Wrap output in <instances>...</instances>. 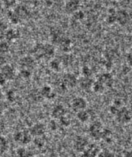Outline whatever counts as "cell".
<instances>
[{
  "label": "cell",
  "mask_w": 132,
  "mask_h": 157,
  "mask_svg": "<svg viewBox=\"0 0 132 157\" xmlns=\"http://www.w3.org/2000/svg\"><path fill=\"white\" fill-rule=\"evenodd\" d=\"M104 128L103 124L100 122H95L92 123L89 128L90 136L96 140L102 139Z\"/></svg>",
  "instance_id": "obj_1"
},
{
  "label": "cell",
  "mask_w": 132,
  "mask_h": 157,
  "mask_svg": "<svg viewBox=\"0 0 132 157\" xmlns=\"http://www.w3.org/2000/svg\"><path fill=\"white\" fill-rule=\"evenodd\" d=\"M31 136L32 135L30 132H28L26 131H19L14 135V139L17 143L26 145L30 142L32 140Z\"/></svg>",
  "instance_id": "obj_2"
},
{
  "label": "cell",
  "mask_w": 132,
  "mask_h": 157,
  "mask_svg": "<svg viewBox=\"0 0 132 157\" xmlns=\"http://www.w3.org/2000/svg\"><path fill=\"white\" fill-rule=\"evenodd\" d=\"M117 121L121 124H127L131 120L130 111L125 107H121L115 115Z\"/></svg>",
  "instance_id": "obj_3"
},
{
  "label": "cell",
  "mask_w": 132,
  "mask_h": 157,
  "mask_svg": "<svg viewBox=\"0 0 132 157\" xmlns=\"http://www.w3.org/2000/svg\"><path fill=\"white\" fill-rule=\"evenodd\" d=\"M77 78L75 75L68 73L65 74L62 78V86L64 88H73L77 84Z\"/></svg>",
  "instance_id": "obj_4"
},
{
  "label": "cell",
  "mask_w": 132,
  "mask_h": 157,
  "mask_svg": "<svg viewBox=\"0 0 132 157\" xmlns=\"http://www.w3.org/2000/svg\"><path fill=\"white\" fill-rule=\"evenodd\" d=\"M72 108L75 112H77L79 111L85 109L87 107L88 103L87 100L84 98L81 97H77L72 100Z\"/></svg>",
  "instance_id": "obj_5"
},
{
  "label": "cell",
  "mask_w": 132,
  "mask_h": 157,
  "mask_svg": "<svg viewBox=\"0 0 132 157\" xmlns=\"http://www.w3.org/2000/svg\"><path fill=\"white\" fill-rule=\"evenodd\" d=\"M88 146V140L84 136H77L74 143V148L76 151L81 153L87 149Z\"/></svg>",
  "instance_id": "obj_6"
},
{
  "label": "cell",
  "mask_w": 132,
  "mask_h": 157,
  "mask_svg": "<svg viewBox=\"0 0 132 157\" xmlns=\"http://www.w3.org/2000/svg\"><path fill=\"white\" fill-rule=\"evenodd\" d=\"M117 22L121 26L126 25L130 21L129 13L125 10H119L117 11Z\"/></svg>",
  "instance_id": "obj_7"
},
{
  "label": "cell",
  "mask_w": 132,
  "mask_h": 157,
  "mask_svg": "<svg viewBox=\"0 0 132 157\" xmlns=\"http://www.w3.org/2000/svg\"><path fill=\"white\" fill-rule=\"evenodd\" d=\"M29 132L32 136H41L46 132V126L43 123H37L30 128Z\"/></svg>",
  "instance_id": "obj_8"
},
{
  "label": "cell",
  "mask_w": 132,
  "mask_h": 157,
  "mask_svg": "<svg viewBox=\"0 0 132 157\" xmlns=\"http://www.w3.org/2000/svg\"><path fill=\"white\" fill-rule=\"evenodd\" d=\"M1 73L5 77L6 80H12L15 77L14 70L9 64L4 65L2 68Z\"/></svg>",
  "instance_id": "obj_9"
},
{
  "label": "cell",
  "mask_w": 132,
  "mask_h": 157,
  "mask_svg": "<svg viewBox=\"0 0 132 157\" xmlns=\"http://www.w3.org/2000/svg\"><path fill=\"white\" fill-rule=\"evenodd\" d=\"M67 113L65 108L62 105H57L52 109V116L54 119H60Z\"/></svg>",
  "instance_id": "obj_10"
},
{
  "label": "cell",
  "mask_w": 132,
  "mask_h": 157,
  "mask_svg": "<svg viewBox=\"0 0 132 157\" xmlns=\"http://www.w3.org/2000/svg\"><path fill=\"white\" fill-rule=\"evenodd\" d=\"M80 2L79 0H69L65 5V10L69 14H74L78 10Z\"/></svg>",
  "instance_id": "obj_11"
},
{
  "label": "cell",
  "mask_w": 132,
  "mask_h": 157,
  "mask_svg": "<svg viewBox=\"0 0 132 157\" xmlns=\"http://www.w3.org/2000/svg\"><path fill=\"white\" fill-rule=\"evenodd\" d=\"M36 62L34 59L32 57H25L20 61V65L22 68L31 70L35 67Z\"/></svg>",
  "instance_id": "obj_12"
},
{
  "label": "cell",
  "mask_w": 132,
  "mask_h": 157,
  "mask_svg": "<svg viewBox=\"0 0 132 157\" xmlns=\"http://www.w3.org/2000/svg\"><path fill=\"white\" fill-rule=\"evenodd\" d=\"M93 80L90 77H85L81 78V79L79 81V86H80L81 88L83 90L87 91L92 88V86L94 84Z\"/></svg>",
  "instance_id": "obj_13"
},
{
  "label": "cell",
  "mask_w": 132,
  "mask_h": 157,
  "mask_svg": "<svg viewBox=\"0 0 132 157\" xmlns=\"http://www.w3.org/2000/svg\"><path fill=\"white\" fill-rule=\"evenodd\" d=\"M98 80L101 81L105 86H111L114 84V78L110 74L104 73L99 77Z\"/></svg>",
  "instance_id": "obj_14"
},
{
  "label": "cell",
  "mask_w": 132,
  "mask_h": 157,
  "mask_svg": "<svg viewBox=\"0 0 132 157\" xmlns=\"http://www.w3.org/2000/svg\"><path fill=\"white\" fill-rule=\"evenodd\" d=\"M14 11L17 15V16L20 18V19H25L29 16V10L23 5H19L16 6V8Z\"/></svg>",
  "instance_id": "obj_15"
},
{
  "label": "cell",
  "mask_w": 132,
  "mask_h": 157,
  "mask_svg": "<svg viewBox=\"0 0 132 157\" xmlns=\"http://www.w3.org/2000/svg\"><path fill=\"white\" fill-rule=\"evenodd\" d=\"M40 92L43 97H45L47 98V99H52V98H54L55 96L54 94L53 93L52 88L50 87L49 86H43L41 88Z\"/></svg>",
  "instance_id": "obj_16"
},
{
  "label": "cell",
  "mask_w": 132,
  "mask_h": 157,
  "mask_svg": "<svg viewBox=\"0 0 132 157\" xmlns=\"http://www.w3.org/2000/svg\"><path fill=\"white\" fill-rule=\"evenodd\" d=\"M20 36V34H19V31L15 29H8L6 31V33L5 35V38L9 41L14 40V39H17Z\"/></svg>",
  "instance_id": "obj_17"
},
{
  "label": "cell",
  "mask_w": 132,
  "mask_h": 157,
  "mask_svg": "<svg viewBox=\"0 0 132 157\" xmlns=\"http://www.w3.org/2000/svg\"><path fill=\"white\" fill-rule=\"evenodd\" d=\"M76 116L77 119L83 123L87 122L90 119V114L85 109L79 111V112H77Z\"/></svg>",
  "instance_id": "obj_18"
},
{
  "label": "cell",
  "mask_w": 132,
  "mask_h": 157,
  "mask_svg": "<svg viewBox=\"0 0 132 157\" xmlns=\"http://www.w3.org/2000/svg\"><path fill=\"white\" fill-rule=\"evenodd\" d=\"M98 152V148L95 145H88L84 151V156H95Z\"/></svg>",
  "instance_id": "obj_19"
},
{
  "label": "cell",
  "mask_w": 132,
  "mask_h": 157,
  "mask_svg": "<svg viewBox=\"0 0 132 157\" xmlns=\"http://www.w3.org/2000/svg\"><path fill=\"white\" fill-rule=\"evenodd\" d=\"M104 85L99 80H97L96 82H94L93 84V86H92V90L94 91V92L97 94H102L104 91L105 89Z\"/></svg>",
  "instance_id": "obj_20"
},
{
  "label": "cell",
  "mask_w": 132,
  "mask_h": 157,
  "mask_svg": "<svg viewBox=\"0 0 132 157\" xmlns=\"http://www.w3.org/2000/svg\"><path fill=\"white\" fill-rule=\"evenodd\" d=\"M117 11L114 9H110L108 10V15L107 17V21L109 24H113L117 22V16H116Z\"/></svg>",
  "instance_id": "obj_21"
},
{
  "label": "cell",
  "mask_w": 132,
  "mask_h": 157,
  "mask_svg": "<svg viewBox=\"0 0 132 157\" xmlns=\"http://www.w3.org/2000/svg\"><path fill=\"white\" fill-rule=\"evenodd\" d=\"M44 48L45 57H50L55 53V48L52 44H44Z\"/></svg>",
  "instance_id": "obj_22"
},
{
  "label": "cell",
  "mask_w": 132,
  "mask_h": 157,
  "mask_svg": "<svg viewBox=\"0 0 132 157\" xmlns=\"http://www.w3.org/2000/svg\"><path fill=\"white\" fill-rule=\"evenodd\" d=\"M9 147V143L5 137L0 135V153H3Z\"/></svg>",
  "instance_id": "obj_23"
},
{
  "label": "cell",
  "mask_w": 132,
  "mask_h": 157,
  "mask_svg": "<svg viewBox=\"0 0 132 157\" xmlns=\"http://www.w3.org/2000/svg\"><path fill=\"white\" fill-rule=\"evenodd\" d=\"M7 16H8V17L10 21L12 24L16 25L21 21L20 18L17 16V15L16 14L14 11H9L8 12Z\"/></svg>",
  "instance_id": "obj_24"
},
{
  "label": "cell",
  "mask_w": 132,
  "mask_h": 157,
  "mask_svg": "<svg viewBox=\"0 0 132 157\" xmlns=\"http://www.w3.org/2000/svg\"><path fill=\"white\" fill-rule=\"evenodd\" d=\"M7 30H8L7 25L3 21H0V39L5 38V35Z\"/></svg>",
  "instance_id": "obj_25"
},
{
  "label": "cell",
  "mask_w": 132,
  "mask_h": 157,
  "mask_svg": "<svg viewBox=\"0 0 132 157\" xmlns=\"http://www.w3.org/2000/svg\"><path fill=\"white\" fill-rule=\"evenodd\" d=\"M50 68L55 71H59L61 68V64L57 59H53L50 63Z\"/></svg>",
  "instance_id": "obj_26"
},
{
  "label": "cell",
  "mask_w": 132,
  "mask_h": 157,
  "mask_svg": "<svg viewBox=\"0 0 132 157\" xmlns=\"http://www.w3.org/2000/svg\"><path fill=\"white\" fill-rule=\"evenodd\" d=\"M111 136H112V133L111 131H110L108 129H104L102 139H103L107 142H109L111 140Z\"/></svg>",
  "instance_id": "obj_27"
},
{
  "label": "cell",
  "mask_w": 132,
  "mask_h": 157,
  "mask_svg": "<svg viewBox=\"0 0 132 157\" xmlns=\"http://www.w3.org/2000/svg\"><path fill=\"white\" fill-rule=\"evenodd\" d=\"M9 50V46L5 42L0 43V54L6 53Z\"/></svg>",
  "instance_id": "obj_28"
},
{
  "label": "cell",
  "mask_w": 132,
  "mask_h": 157,
  "mask_svg": "<svg viewBox=\"0 0 132 157\" xmlns=\"http://www.w3.org/2000/svg\"><path fill=\"white\" fill-rule=\"evenodd\" d=\"M34 144L37 147H42L45 144V142L41 136H36V139H34Z\"/></svg>",
  "instance_id": "obj_29"
},
{
  "label": "cell",
  "mask_w": 132,
  "mask_h": 157,
  "mask_svg": "<svg viewBox=\"0 0 132 157\" xmlns=\"http://www.w3.org/2000/svg\"><path fill=\"white\" fill-rule=\"evenodd\" d=\"M16 153H17V155L19 156H28L27 154L29 152L27 151V150L23 147H19V149H17Z\"/></svg>",
  "instance_id": "obj_30"
},
{
  "label": "cell",
  "mask_w": 132,
  "mask_h": 157,
  "mask_svg": "<svg viewBox=\"0 0 132 157\" xmlns=\"http://www.w3.org/2000/svg\"><path fill=\"white\" fill-rule=\"evenodd\" d=\"M6 98L10 102H14L16 99V94L12 90H9L6 93Z\"/></svg>",
  "instance_id": "obj_31"
},
{
  "label": "cell",
  "mask_w": 132,
  "mask_h": 157,
  "mask_svg": "<svg viewBox=\"0 0 132 157\" xmlns=\"http://www.w3.org/2000/svg\"><path fill=\"white\" fill-rule=\"evenodd\" d=\"M20 74H21L22 77H23L25 78H28L30 77L31 72H30V70L22 68V70L20 71Z\"/></svg>",
  "instance_id": "obj_32"
},
{
  "label": "cell",
  "mask_w": 132,
  "mask_h": 157,
  "mask_svg": "<svg viewBox=\"0 0 132 157\" xmlns=\"http://www.w3.org/2000/svg\"><path fill=\"white\" fill-rule=\"evenodd\" d=\"M84 17V13L82 11L77 10L74 13V17L76 20H81Z\"/></svg>",
  "instance_id": "obj_33"
},
{
  "label": "cell",
  "mask_w": 132,
  "mask_h": 157,
  "mask_svg": "<svg viewBox=\"0 0 132 157\" xmlns=\"http://www.w3.org/2000/svg\"><path fill=\"white\" fill-rule=\"evenodd\" d=\"M59 121H60V123H61V125L63 126H65V127L68 126L70 125V120L68 119L67 117H66L65 116H64L63 117L61 118V119H59Z\"/></svg>",
  "instance_id": "obj_34"
},
{
  "label": "cell",
  "mask_w": 132,
  "mask_h": 157,
  "mask_svg": "<svg viewBox=\"0 0 132 157\" xmlns=\"http://www.w3.org/2000/svg\"><path fill=\"white\" fill-rule=\"evenodd\" d=\"M82 72L85 77H90L92 74L91 69L88 67H84L82 70Z\"/></svg>",
  "instance_id": "obj_35"
},
{
  "label": "cell",
  "mask_w": 132,
  "mask_h": 157,
  "mask_svg": "<svg viewBox=\"0 0 132 157\" xmlns=\"http://www.w3.org/2000/svg\"><path fill=\"white\" fill-rule=\"evenodd\" d=\"M16 0H3V3L6 7H12L16 4Z\"/></svg>",
  "instance_id": "obj_36"
},
{
  "label": "cell",
  "mask_w": 132,
  "mask_h": 157,
  "mask_svg": "<svg viewBox=\"0 0 132 157\" xmlns=\"http://www.w3.org/2000/svg\"><path fill=\"white\" fill-rule=\"evenodd\" d=\"M126 60L128 62V64L130 66L132 67V49H131L127 54L126 56Z\"/></svg>",
  "instance_id": "obj_37"
},
{
  "label": "cell",
  "mask_w": 132,
  "mask_h": 157,
  "mask_svg": "<svg viewBox=\"0 0 132 157\" xmlns=\"http://www.w3.org/2000/svg\"><path fill=\"white\" fill-rule=\"evenodd\" d=\"M119 107L117 106L116 105H115V104H114V105L111 106L110 108V112L111 113H112L113 115H116V113H117V112L118 111V109H119Z\"/></svg>",
  "instance_id": "obj_38"
},
{
  "label": "cell",
  "mask_w": 132,
  "mask_h": 157,
  "mask_svg": "<svg viewBox=\"0 0 132 157\" xmlns=\"http://www.w3.org/2000/svg\"><path fill=\"white\" fill-rule=\"evenodd\" d=\"M57 124L56 123V122L55 121H51L50 122V124H49V127H50V129H52V131H55L57 129Z\"/></svg>",
  "instance_id": "obj_39"
},
{
  "label": "cell",
  "mask_w": 132,
  "mask_h": 157,
  "mask_svg": "<svg viewBox=\"0 0 132 157\" xmlns=\"http://www.w3.org/2000/svg\"><path fill=\"white\" fill-rule=\"evenodd\" d=\"M6 80L5 77L2 74V73H0V86H3V84H5Z\"/></svg>",
  "instance_id": "obj_40"
},
{
  "label": "cell",
  "mask_w": 132,
  "mask_h": 157,
  "mask_svg": "<svg viewBox=\"0 0 132 157\" xmlns=\"http://www.w3.org/2000/svg\"><path fill=\"white\" fill-rule=\"evenodd\" d=\"M2 9V3L1 1H0V12H1Z\"/></svg>",
  "instance_id": "obj_41"
},
{
  "label": "cell",
  "mask_w": 132,
  "mask_h": 157,
  "mask_svg": "<svg viewBox=\"0 0 132 157\" xmlns=\"http://www.w3.org/2000/svg\"><path fill=\"white\" fill-rule=\"evenodd\" d=\"M2 95H3V94H2V90H1V89H0V99H1L2 98Z\"/></svg>",
  "instance_id": "obj_42"
},
{
  "label": "cell",
  "mask_w": 132,
  "mask_h": 157,
  "mask_svg": "<svg viewBox=\"0 0 132 157\" xmlns=\"http://www.w3.org/2000/svg\"><path fill=\"white\" fill-rule=\"evenodd\" d=\"M45 2H47V3H50L51 2V0H45Z\"/></svg>",
  "instance_id": "obj_43"
}]
</instances>
